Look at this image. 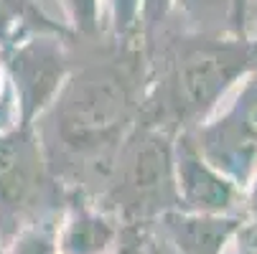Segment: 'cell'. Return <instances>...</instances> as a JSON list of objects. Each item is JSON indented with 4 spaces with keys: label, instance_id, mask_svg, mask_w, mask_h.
Instances as JSON below:
<instances>
[{
    "label": "cell",
    "instance_id": "cell-1",
    "mask_svg": "<svg viewBox=\"0 0 257 254\" xmlns=\"http://www.w3.org/2000/svg\"><path fill=\"white\" fill-rule=\"evenodd\" d=\"M71 71L33 122L51 175L66 193L97 198L120 145L140 120L148 59L143 41L71 36Z\"/></svg>",
    "mask_w": 257,
    "mask_h": 254
},
{
    "label": "cell",
    "instance_id": "cell-2",
    "mask_svg": "<svg viewBox=\"0 0 257 254\" xmlns=\"http://www.w3.org/2000/svg\"><path fill=\"white\" fill-rule=\"evenodd\" d=\"M148 59L140 122L173 135L206 122L257 66V36H204L166 18L143 41Z\"/></svg>",
    "mask_w": 257,
    "mask_h": 254
},
{
    "label": "cell",
    "instance_id": "cell-3",
    "mask_svg": "<svg viewBox=\"0 0 257 254\" xmlns=\"http://www.w3.org/2000/svg\"><path fill=\"white\" fill-rule=\"evenodd\" d=\"M173 137L168 130L138 120L120 145L115 165L94 203L133 226L151 224L166 211L178 208Z\"/></svg>",
    "mask_w": 257,
    "mask_h": 254
},
{
    "label": "cell",
    "instance_id": "cell-4",
    "mask_svg": "<svg viewBox=\"0 0 257 254\" xmlns=\"http://www.w3.org/2000/svg\"><path fill=\"white\" fill-rule=\"evenodd\" d=\"M31 125L0 130V244L8 246L23 229L56 219L66 203Z\"/></svg>",
    "mask_w": 257,
    "mask_h": 254
},
{
    "label": "cell",
    "instance_id": "cell-5",
    "mask_svg": "<svg viewBox=\"0 0 257 254\" xmlns=\"http://www.w3.org/2000/svg\"><path fill=\"white\" fill-rule=\"evenodd\" d=\"M186 132L199 153L244 191L257 170V66L206 122Z\"/></svg>",
    "mask_w": 257,
    "mask_h": 254
},
{
    "label": "cell",
    "instance_id": "cell-6",
    "mask_svg": "<svg viewBox=\"0 0 257 254\" xmlns=\"http://www.w3.org/2000/svg\"><path fill=\"white\" fill-rule=\"evenodd\" d=\"M0 56L11 82L16 122L33 127L71 71V33H36Z\"/></svg>",
    "mask_w": 257,
    "mask_h": 254
},
{
    "label": "cell",
    "instance_id": "cell-7",
    "mask_svg": "<svg viewBox=\"0 0 257 254\" xmlns=\"http://www.w3.org/2000/svg\"><path fill=\"white\" fill-rule=\"evenodd\" d=\"M173 180L181 211L227 216L242 203V188L199 153L189 132L173 137Z\"/></svg>",
    "mask_w": 257,
    "mask_h": 254
},
{
    "label": "cell",
    "instance_id": "cell-8",
    "mask_svg": "<svg viewBox=\"0 0 257 254\" xmlns=\"http://www.w3.org/2000/svg\"><path fill=\"white\" fill-rule=\"evenodd\" d=\"M166 241L176 254H222L229 239L239 231V216L219 213H194V211H166L158 216Z\"/></svg>",
    "mask_w": 257,
    "mask_h": 254
},
{
    "label": "cell",
    "instance_id": "cell-9",
    "mask_svg": "<svg viewBox=\"0 0 257 254\" xmlns=\"http://www.w3.org/2000/svg\"><path fill=\"white\" fill-rule=\"evenodd\" d=\"M59 219L56 249L61 254H104L117 239L115 216L87 196L69 193Z\"/></svg>",
    "mask_w": 257,
    "mask_h": 254
},
{
    "label": "cell",
    "instance_id": "cell-10",
    "mask_svg": "<svg viewBox=\"0 0 257 254\" xmlns=\"http://www.w3.org/2000/svg\"><path fill=\"white\" fill-rule=\"evenodd\" d=\"M168 21L204 36H249V0H171Z\"/></svg>",
    "mask_w": 257,
    "mask_h": 254
},
{
    "label": "cell",
    "instance_id": "cell-11",
    "mask_svg": "<svg viewBox=\"0 0 257 254\" xmlns=\"http://www.w3.org/2000/svg\"><path fill=\"white\" fill-rule=\"evenodd\" d=\"M36 33H69V28L51 18L39 0H0V51Z\"/></svg>",
    "mask_w": 257,
    "mask_h": 254
},
{
    "label": "cell",
    "instance_id": "cell-12",
    "mask_svg": "<svg viewBox=\"0 0 257 254\" xmlns=\"http://www.w3.org/2000/svg\"><path fill=\"white\" fill-rule=\"evenodd\" d=\"M64 13V26L74 39H94L102 31V3L99 0H56Z\"/></svg>",
    "mask_w": 257,
    "mask_h": 254
}]
</instances>
